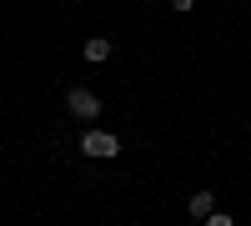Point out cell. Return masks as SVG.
<instances>
[{"label":"cell","mask_w":251,"mask_h":226,"mask_svg":"<svg viewBox=\"0 0 251 226\" xmlns=\"http://www.w3.org/2000/svg\"><path fill=\"white\" fill-rule=\"evenodd\" d=\"M80 156H91V161H116V156H121V136H116V131H100V126H86V136H80Z\"/></svg>","instance_id":"cell-1"},{"label":"cell","mask_w":251,"mask_h":226,"mask_svg":"<svg viewBox=\"0 0 251 226\" xmlns=\"http://www.w3.org/2000/svg\"><path fill=\"white\" fill-rule=\"evenodd\" d=\"M100 111H106V106H100V96H96L91 86H71V91H66V116H75V121H86V126H96Z\"/></svg>","instance_id":"cell-2"},{"label":"cell","mask_w":251,"mask_h":226,"mask_svg":"<svg viewBox=\"0 0 251 226\" xmlns=\"http://www.w3.org/2000/svg\"><path fill=\"white\" fill-rule=\"evenodd\" d=\"M111 55H116L111 35H86V40H80V60H86V66H106Z\"/></svg>","instance_id":"cell-3"},{"label":"cell","mask_w":251,"mask_h":226,"mask_svg":"<svg viewBox=\"0 0 251 226\" xmlns=\"http://www.w3.org/2000/svg\"><path fill=\"white\" fill-rule=\"evenodd\" d=\"M216 201H221V196H216L211 186H201V191H191V196H186V216H196V221H206V216L216 211Z\"/></svg>","instance_id":"cell-4"},{"label":"cell","mask_w":251,"mask_h":226,"mask_svg":"<svg viewBox=\"0 0 251 226\" xmlns=\"http://www.w3.org/2000/svg\"><path fill=\"white\" fill-rule=\"evenodd\" d=\"M201 226H236V216H231V211H221V206H216V211H211V216H206Z\"/></svg>","instance_id":"cell-5"},{"label":"cell","mask_w":251,"mask_h":226,"mask_svg":"<svg viewBox=\"0 0 251 226\" xmlns=\"http://www.w3.org/2000/svg\"><path fill=\"white\" fill-rule=\"evenodd\" d=\"M171 10H176V15H191V10H196V0H171Z\"/></svg>","instance_id":"cell-6"}]
</instances>
